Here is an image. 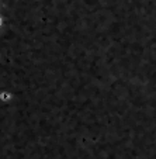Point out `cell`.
<instances>
[{"mask_svg": "<svg viewBox=\"0 0 156 159\" xmlns=\"http://www.w3.org/2000/svg\"><path fill=\"white\" fill-rule=\"evenodd\" d=\"M0 25H2V17H0Z\"/></svg>", "mask_w": 156, "mask_h": 159, "instance_id": "6da1fadb", "label": "cell"}]
</instances>
